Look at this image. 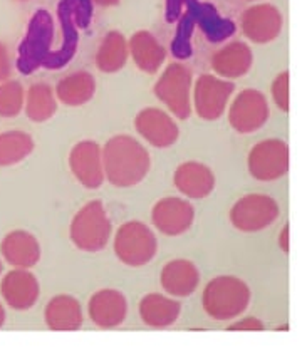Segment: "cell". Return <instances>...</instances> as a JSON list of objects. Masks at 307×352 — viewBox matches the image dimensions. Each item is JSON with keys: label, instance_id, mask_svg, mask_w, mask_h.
Instances as JSON below:
<instances>
[{"label": "cell", "instance_id": "cell-1", "mask_svg": "<svg viewBox=\"0 0 307 352\" xmlns=\"http://www.w3.org/2000/svg\"><path fill=\"white\" fill-rule=\"evenodd\" d=\"M101 153L105 178L118 188L140 185L151 168V158L147 148L133 136L118 135L111 138Z\"/></svg>", "mask_w": 307, "mask_h": 352}, {"label": "cell", "instance_id": "cell-2", "mask_svg": "<svg viewBox=\"0 0 307 352\" xmlns=\"http://www.w3.org/2000/svg\"><path fill=\"white\" fill-rule=\"evenodd\" d=\"M251 289L240 278L222 275L213 278L203 290L202 304L205 312L215 320H232L251 304Z\"/></svg>", "mask_w": 307, "mask_h": 352}, {"label": "cell", "instance_id": "cell-3", "mask_svg": "<svg viewBox=\"0 0 307 352\" xmlns=\"http://www.w3.org/2000/svg\"><path fill=\"white\" fill-rule=\"evenodd\" d=\"M111 220L107 217L105 205L99 200L89 201L72 218L69 235L72 243L83 252L96 254L106 247L111 239Z\"/></svg>", "mask_w": 307, "mask_h": 352}, {"label": "cell", "instance_id": "cell-4", "mask_svg": "<svg viewBox=\"0 0 307 352\" xmlns=\"http://www.w3.org/2000/svg\"><path fill=\"white\" fill-rule=\"evenodd\" d=\"M114 252L128 267H143L155 258L158 240L151 228L141 221L123 223L114 236Z\"/></svg>", "mask_w": 307, "mask_h": 352}, {"label": "cell", "instance_id": "cell-5", "mask_svg": "<svg viewBox=\"0 0 307 352\" xmlns=\"http://www.w3.org/2000/svg\"><path fill=\"white\" fill-rule=\"evenodd\" d=\"M191 71L183 64L173 63L163 71L155 86L156 98L175 114L178 120H188L191 116Z\"/></svg>", "mask_w": 307, "mask_h": 352}, {"label": "cell", "instance_id": "cell-6", "mask_svg": "<svg viewBox=\"0 0 307 352\" xmlns=\"http://www.w3.org/2000/svg\"><path fill=\"white\" fill-rule=\"evenodd\" d=\"M281 210L272 197L252 193L242 197L230 210V221L237 230L245 233L262 232L279 220Z\"/></svg>", "mask_w": 307, "mask_h": 352}, {"label": "cell", "instance_id": "cell-7", "mask_svg": "<svg viewBox=\"0 0 307 352\" xmlns=\"http://www.w3.org/2000/svg\"><path fill=\"white\" fill-rule=\"evenodd\" d=\"M248 171L259 182H275L289 171V146L282 140H264L248 155Z\"/></svg>", "mask_w": 307, "mask_h": 352}, {"label": "cell", "instance_id": "cell-8", "mask_svg": "<svg viewBox=\"0 0 307 352\" xmlns=\"http://www.w3.org/2000/svg\"><path fill=\"white\" fill-rule=\"evenodd\" d=\"M235 84L218 76L202 74L195 84V111L205 121H217L227 109Z\"/></svg>", "mask_w": 307, "mask_h": 352}, {"label": "cell", "instance_id": "cell-9", "mask_svg": "<svg viewBox=\"0 0 307 352\" xmlns=\"http://www.w3.org/2000/svg\"><path fill=\"white\" fill-rule=\"evenodd\" d=\"M268 120L267 99L260 91L244 89L229 109V122L240 135L259 131Z\"/></svg>", "mask_w": 307, "mask_h": 352}, {"label": "cell", "instance_id": "cell-10", "mask_svg": "<svg viewBox=\"0 0 307 352\" xmlns=\"http://www.w3.org/2000/svg\"><path fill=\"white\" fill-rule=\"evenodd\" d=\"M69 168L81 185L87 190H96L105 182L103 153L94 141H81L69 153Z\"/></svg>", "mask_w": 307, "mask_h": 352}, {"label": "cell", "instance_id": "cell-11", "mask_svg": "<svg viewBox=\"0 0 307 352\" xmlns=\"http://www.w3.org/2000/svg\"><path fill=\"white\" fill-rule=\"evenodd\" d=\"M240 24L248 41L255 44H268L281 34L282 14L271 3H259L242 14Z\"/></svg>", "mask_w": 307, "mask_h": 352}, {"label": "cell", "instance_id": "cell-12", "mask_svg": "<svg viewBox=\"0 0 307 352\" xmlns=\"http://www.w3.org/2000/svg\"><path fill=\"white\" fill-rule=\"evenodd\" d=\"M151 221L161 233L178 236L185 233L195 221V208L182 198H163L151 210Z\"/></svg>", "mask_w": 307, "mask_h": 352}, {"label": "cell", "instance_id": "cell-13", "mask_svg": "<svg viewBox=\"0 0 307 352\" xmlns=\"http://www.w3.org/2000/svg\"><path fill=\"white\" fill-rule=\"evenodd\" d=\"M134 128L155 148L173 146L180 138V128L173 118L158 108H147L138 113Z\"/></svg>", "mask_w": 307, "mask_h": 352}, {"label": "cell", "instance_id": "cell-14", "mask_svg": "<svg viewBox=\"0 0 307 352\" xmlns=\"http://www.w3.org/2000/svg\"><path fill=\"white\" fill-rule=\"evenodd\" d=\"M3 300L15 311H29L39 300L41 289L36 275L27 269L10 270L0 284Z\"/></svg>", "mask_w": 307, "mask_h": 352}, {"label": "cell", "instance_id": "cell-15", "mask_svg": "<svg viewBox=\"0 0 307 352\" xmlns=\"http://www.w3.org/2000/svg\"><path fill=\"white\" fill-rule=\"evenodd\" d=\"M91 320L101 329L120 327L128 316V300L120 290L105 289L96 292L89 300Z\"/></svg>", "mask_w": 307, "mask_h": 352}, {"label": "cell", "instance_id": "cell-16", "mask_svg": "<svg viewBox=\"0 0 307 352\" xmlns=\"http://www.w3.org/2000/svg\"><path fill=\"white\" fill-rule=\"evenodd\" d=\"M173 183L176 190L191 200H202L215 188V175L207 164L187 162L176 168Z\"/></svg>", "mask_w": 307, "mask_h": 352}, {"label": "cell", "instance_id": "cell-17", "mask_svg": "<svg viewBox=\"0 0 307 352\" xmlns=\"http://www.w3.org/2000/svg\"><path fill=\"white\" fill-rule=\"evenodd\" d=\"M2 257L15 269H32L41 260V245L32 233L25 230L10 232L0 245Z\"/></svg>", "mask_w": 307, "mask_h": 352}, {"label": "cell", "instance_id": "cell-18", "mask_svg": "<svg viewBox=\"0 0 307 352\" xmlns=\"http://www.w3.org/2000/svg\"><path fill=\"white\" fill-rule=\"evenodd\" d=\"M160 280L168 296L190 297L200 284V272L190 260L176 258L163 267Z\"/></svg>", "mask_w": 307, "mask_h": 352}, {"label": "cell", "instance_id": "cell-19", "mask_svg": "<svg viewBox=\"0 0 307 352\" xmlns=\"http://www.w3.org/2000/svg\"><path fill=\"white\" fill-rule=\"evenodd\" d=\"M254 56L245 42L233 41L217 51L212 57L213 71L222 79H237L251 71Z\"/></svg>", "mask_w": 307, "mask_h": 352}, {"label": "cell", "instance_id": "cell-20", "mask_svg": "<svg viewBox=\"0 0 307 352\" xmlns=\"http://www.w3.org/2000/svg\"><path fill=\"white\" fill-rule=\"evenodd\" d=\"M129 56L133 57L138 69L147 74H155L167 59V51L160 41L148 30H138L128 44Z\"/></svg>", "mask_w": 307, "mask_h": 352}, {"label": "cell", "instance_id": "cell-21", "mask_svg": "<svg viewBox=\"0 0 307 352\" xmlns=\"http://www.w3.org/2000/svg\"><path fill=\"white\" fill-rule=\"evenodd\" d=\"M45 324L57 332L78 331L83 325V309L71 296H56L49 300L44 312Z\"/></svg>", "mask_w": 307, "mask_h": 352}, {"label": "cell", "instance_id": "cell-22", "mask_svg": "<svg viewBox=\"0 0 307 352\" xmlns=\"http://www.w3.org/2000/svg\"><path fill=\"white\" fill-rule=\"evenodd\" d=\"M182 305L161 294H148L140 302V316L145 324L153 329H167L178 320Z\"/></svg>", "mask_w": 307, "mask_h": 352}, {"label": "cell", "instance_id": "cell-23", "mask_svg": "<svg viewBox=\"0 0 307 352\" xmlns=\"http://www.w3.org/2000/svg\"><path fill=\"white\" fill-rule=\"evenodd\" d=\"M54 93L63 104L78 108V106L86 104L93 99L96 93V79L93 74L86 71L74 72V74H69L63 81L57 82Z\"/></svg>", "mask_w": 307, "mask_h": 352}, {"label": "cell", "instance_id": "cell-24", "mask_svg": "<svg viewBox=\"0 0 307 352\" xmlns=\"http://www.w3.org/2000/svg\"><path fill=\"white\" fill-rule=\"evenodd\" d=\"M128 41L118 30H111L105 36L101 45L96 54V66L101 72L113 74V72L121 71L128 60Z\"/></svg>", "mask_w": 307, "mask_h": 352}, {"label": "cell", "instance_id": "cell-25", "mask_svg": "<svg viewBox=\"0 0 307 352\" xmlns=\"http://www.w3.org/2000/svg\"><path fill=\"white\" fill-rule=\"evenodd\" d=\"M24 109L27 118L34 122L49 121L57 111L56 93L49 84H34L25 93Z\"/></svg>", "mask_w": 307, "mask_h": 352}, {"label": "cell", "instance_id": "cell-26", "mask_svg": "<svg viewBox=\"0 0 307 352\" xmlns=\"http://www.w3.org/2000/svg\"><path fill=\"white\" fill-rule=\"evenodd\" d=\"M34 140L24 131H7L0 135V168L14 166L32 155Z\"/></svg>", "mask_w": 307, "mask_h": 352}, {"label": "cell", "instance_id": "cell-27", "mask_svg": "<svg viewBox=\"0 0 307 352\" xmlns=\"http://www.w3.org/2000/svg\"><path fill=\"white\" fill-rule=\"evenodd\" d=\"M25 91L21 82L3 81L0 82V116L15 118L24 109Z\"/></svg>", "mask_w": 307, "mask_h": 352}, {"label": "cell", "instance_id": "cell-28", "mask_svg": "<svg viewBox=\"0 0 307 352\" xmlns=\"http://www.w3.org/2000/svg\"><path fill=\"white\" fill-rule=\"evenodd\" d=\"M272 99L281 111H289V72H281L271 86Z\"/></svg>", "mask_w": 307, "mask_h": 352}, {"label": "cell", "instance_id": "cell-29", "mask_svg": "<svg viewBox=\"0 0 307 352\" xmlns=\"http://www.w3.org/2000/svg\"><path fill=\"white\" fill-rule=\"evenodd\" d=\"M10 72H12V64H10L9 49L0 42V82L7 81Z\"/></svg>", "mask_w": 307, "mask_h": 352}, {"label": "cell", "instance_id": "cell-30", "mask_svg": "<svg viewBox=\"0 0 307 352\" xmlns=\"http://www.w3.org/2000/svg\"><path fill=\"white\" fill-rule=\"evenodd\" d=\"M229 331H264V324L255 317H247V319L229 325Z\"/></svg>", "mask_w": 307, "mask_h": 352}, {"label": "cell", "instance_id": "cell-31", "mask_svg": "<svg viewBox=\"0 0 307 352\" xmlns=\"http://www.w3.org/2000/svg\"><path fill=\"white\" fill-rule=\"evenodd\" d=\"M289 227H286L282 230V235H281V247L284 252H289Z\"/></svg>", "mask_w": 307, "mask_h": 352}, {"label": "cell", "instance_id": "cell-32", "mask_svg": "<svg viewBox=\"0 0 307 352\" xmlns=\"http://www.w3.org/2000/svg\"><path fill=\"white\" fill-rule=\"evenodd\" d=\"M94 2L101 7H111V6H116L120 0H94Z\"/></svg>", "mask_w": 307, "mask_h": 352}, {"label": "cell", "instance_id": "cell-33", "mask_svg": "<svg viewBox=\"0 0 307 352\" xmlns=\"http://www.w3.org/2000/svg\"><path fill=\"white\" fill-rule=\"evenodd\" d=\"M3 322H6V309H3V305L0 304V327H2Z\"/></svg>", "mask_w": 307, "mask_h": 352}, {"label": "cell", "instance_id": "cell-34", "mask_svg": "<svg viewBox=\"0 0 307 352\" xmlns=\"http://www.w3.org/2000/svg\"><path fill=\"white\" fill-rule=\"evenodd\" d=\"M0 274H2V260H0Z\"/></svg>", "mask_w": 307, "mask_h": 352}, {"label": "cell", "instance_id": "cell-35", "mask_svg": "<svg viewBox=\"0 0 307 352\" xmlns=\"http://www.w3.org/2000/svg\"><path fill=\"white\" fill-rule=\"evenodd\" d=\"M19 2H25V0H19Z\"/></svg>", "mask_w": 307, "mask_h": 352}]
</instances>
